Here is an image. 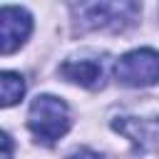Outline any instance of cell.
<instances>
[{"label": "cell", "instance_id": "cell-8", "mask_svg": "<svg viewBox=\"0 0 159 159\" xmlns=\"http://www.w3.org/2000/svg\"><path fill=\"white\" fill-rule=\"evenodd\" d=\"M2 147H5L2 159H10V137H7V134H2Z\"/></svg>", "mask_w": 159, "mask_h": 159}, {"label": "cell", "instance_id": "cell-7", "mask_svg": "<svg viewBox=\"0 0 159 159\" xmlns=\"http://www.w3.org/2000/svg\"><path fill=\"white\" fill-rule=\"evenodd\" d=\"M70 159H104V157L92 152V149H77L75 154H70Z\"/></svg>", "mask_w": 159, "mask_h": 159}, {"label": "cell", "instance_id": "cell-5", "mask_svg": "<svg viewBox=\"0 0 159 159\" xmlns=\"http://www.w3.org/2000/svg\"><path fill=\"white\" fill-rule=\"evenodd\" d=\"M60 75L70 82H77L82 87L94 89L97 84H102V62L97 60H75V62H65L60 67Z\"/></svg>", "mask_w": 159, "mask_h": 159}, {"label": "cell", "instance_id": "cell-3", "mask_svg": "<svg viewBox=\"0 0 159 159\" xmlns=\"http://www.w3.org/2000/svg\"><path fill=\"white\" fill-rule=\"evenodd\" d=\"M80 20L84 27H112V30H122L124 25H129L137 12L139 5L137 2H87L77 7Z\"/></svg>", "mask_w": 159, "mask_h": 159}, {"label": "cell", "instance_id": "cell-6", "mask_svg": "<svg viewBox=\"0 0 159 159\" xmlns=\"http://www.w3.org/2000/svg\"><path fill=\"white\" fill-rule=\"evenodd\" d=\"M0 94H2V99H0L2 107H12L25 94V80L17 72H2L0 75Z\"/></svg>", "mask_w": 159, "mask_h": 159}, {"label": "cell", "instance_id": "cell-2", "mask_svg": "<svg viewBox=\"0 0 159 159\" xmlns=\"http://www.w3.org/2000/svg\"><path fill=\"white\" fill-rule=\"evenodd\" d=\"M114 77L124 87H149L159 82V52L142 47L122 55L114 65Z\"/></svg>", "mask_w": 159, "mask_h": 159}, {"label": "cell", "instance_id": "cell-1", "mask_svg": "<svg viewBox=\"0 0 159 159\" xmlns=\"http://www.w3.org/2000/svg\"><path fill=\"white\" fill-rule=\"evenodd\" d=\"M27 127L42 144H52V142H57L60 137L67 134V129H70V109L60 97L40 94L30 104Z\"/></svg>", "mask_w": 159, "mask_h": 159}, {"label": "cell", "instance_id": "cell-4", "mask_svg": "<svg viewBox=\"0 0 159 159\" xmlns=\"http://www.w3.org/2000/svg\"><path fill=\"white\" fill-rule=\"evenodd\" d=\"M32 30V17L27 10L15 7V5H2L0 7V50L2 55L15 52L30 35Z\"/></svg>", "mask_w": 159, "mask_h": 159}]
</instances>
